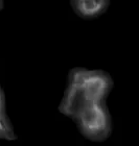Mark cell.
Instances as JSON below:
<instances>
[{"mask_svg":"<svg viewBox=\"0 0 139 146\" xmlns=\"http://www.w3.org/2000/svg\"><path fill=\"white\" fill-rule=\"evenodd\" d=\"M114 80L102 69L74 67L67 75L66 87L57 110L72 120L85 139L100 143L113 131V121L108 108V97Z\"/></svg>","mask_w":139,"mask_h":146,"instance_id":"cell-1","label":"cell"},{"mask_svg":"<svg viewBox=\"0 0 139 146\" xmlns=\"http://www.w3.org/2000/svg\"><path fill=\"white\" fill-rule=\"evenodd\" d=\"M111 0H70V6L79 18L94 20L109 9Z\"/></svg>","mask_w":139,"mask_h":146,"instance_id":"cell-2","label":"cell"},{"mask_svg":"<svg viewBox=\"0 0 139 146\" xmlns=\"http://www.w3.org/2000/svg\"><path fill=\"white\" fill-rule=\"evenodd\" d=\"M17 134L12 120L6 111V97L2 87L0 86V140L16 141Z\"/></svg>","mask_w":139,"mask_h":146,"instance_id":"cell-3","label":"cell"},{"mask_svg":"<svg viewBox=\"0 0 139 146\" xmlns=\"http://www.w3.org/2000/svg\"><path fill=\"white\" fill-rule=\"evenodd\" d=\"M4 7V0H0V12L3 9Z\"/></svg>","mask_w":139,"mask_h":146,"instance_id":"cell-4","label":"cell"}]
</instances>
